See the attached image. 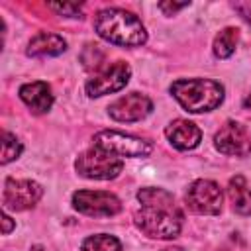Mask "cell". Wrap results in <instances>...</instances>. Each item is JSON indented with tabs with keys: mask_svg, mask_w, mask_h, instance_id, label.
<instances>
[{
	"mask_svg": "<svg viewBox=\"0 0 251 251\" xmlns=\"http://www.w3.org/2000/svg\"><path fill=\"white\" fill-rule=\"evenodd\" d=\"M235 10H239L247 22H251V2H237L235 4Z\"/></svg>",
	"mask_w": 251,
	"mask_h": 251,
	"instance_id": "44dd1931",
	"label": "cell"
},
{
	"mask_svg": "<svg viewBox=\"0 0 251 251\" xmlns=\"http://www.w3.org/2000/svg\"><path fill=\"white\" fill-rule=\"evenodd\" d=\"M243 104H245V108H247V110H251V94L245 98V102H243Z\"/></svg>",
	"mask_w": 251,
	"mask_h": 251,
	"instance_id": "603a6c76",
	"label": "cell"
},
{
	"mask_svg": "<svg viewBox=\"0 0 251 251\" xmlns=\"http://www.w3.org/2000/svg\"><path fill=\"white\" fill-rule=\"evenodd\" d=\"M80 251H122V243L118 237L108 233H96L82 241Z\"/></svg>",
	"mask_w": 251,
	"mask_h": 251,
	"instance_id": "e0dca14e",
	"label": "cell"
},
{
	"mask_svg": "<svg viewBox=\"0 0 251 251\" xmlns=\"http://www.w3.org/2000/svg\"><path fill=\"white\" fill-rule=\"evenodd\" d=\"M227 194H229L233 212H237L241 216H249L251 214V188L247 186V182H245V178L241 175H237V176H233L229 180Z\"/></svg>",
	"mask_w": 251,
	"mask_h": 251,
	"instance_id": "9a60e30c",
	"label": "cell"
},
{
	"mask_svg": "<svg viewBox=\"0 0 251 251\" xmlns=\"http://www.w3.org/2000/svg\"><path fill=\"white\" fill-rule=\"evenodd\" d=\"M163 251H182V249H178V247H167V249H163Z\"/></svg>",
	"mask_w": 251,
	"mask_h": 251,
	"instance_id": "cb8c5ba5",
	"label": "cell"
},
{
	"mask_svg": "<svg viewBox=\"0 0 251 251\" xmlns=\"http://www.w3.org/2000/svg\"><path fill=\"white\" fill-rule=\"evenodd\" d=\"M186 6H188V2H180V4H175V2H161V4H159V8H161L167 16H171V14L178 12V10L186 8Z\"/></svg>",
	"mask_w": 251,
	"mask_h": 251,
	"instance_id": "ffe728a7",
	"label": "cell"
},
{
	"mask_svg": "<svg viewBox=\"0 0 251 251\" xmlns=\"http://www.w3.org/2000/svg\"><path fill=\"white\" fill-rule=\"evenodd\" d=\"M49 8L61 16H69V18H78L80 10H82L80 4H49Z\"/></svg>",
	"mask_w": 251,
	"mask_h": 251,
	"instance_id": "d6986e66",
	"label": "cell"
},
{
	"mask_svg": "<svg viewBox=\"0 0 251 251\" xmlns=\"http://www.w3.org/2000/svg\"><path fill=\"white\" fill-rule=\"evenodd\" d=\"M20 98L35 114H45L53 106L51 88L43 80H35V82H27V84L20 86Z\"/></svg>",
	"mask_w": 251,
	"mask_h": 251,
	"instance_id": "4fadbf2b",
	"label": "cell"
},
{
	"mask_svg": "<svg viewBox=\"0 0 251 251\" xmlns=\"http://www.w3.org/2000/svg\"><path fill=\"white\" fill-rule=\"evenodd\" d=\"M151 110H153V102L139 92H129L108 106V114L116 122H139L145 116H149Z\"/></svg>",
	"mask_w": 251,
	"mask_h": 251,
	"instance_id": "8fae6325",
	"label": "cell"
},
{
	"mask_svg": "<svg viewBox=\"0 0 251 251\" xmlns=\"http://www.w3.org/2000/svg\"><path fill=\"white\" fill-rule=\"evenodd\" d=\"M214 145L224 155L245 157L251 153V137L247 129L237 122H226L214 137Z\"/></svg>",
	"mask_w": 251,
	"mask_h": 251,
	"instance_id": "30bf717a",
	"label": "cell"
},
{
	"mask_svg": "<svg viewBox=\"0 0 251 251\" xmlns=\"http://www.w3.org/2000/svg\"><path fill=\"white\" fill-rule=\"evenodd\" d=\"M171 94L184 110L192 114H202L222 104L224 86L212 78H180L171 84Z\"/></svg>",
	"mask_w": 251,
	"mask_h": 251,
	"instance_id": "3957f363",
	"label": "cell"
},
{
	"mask_svg": "<svg viewBox=\"0 0 251 251\" xmlns=\"http://www.w3.org/2000/svg\"><path fill=\"white\" fill-rule=\"evenodd\" d=\"M141 208L135 212V226L153 239H173L180 233L182 212L171 192L163 188H141L137 192Z\"/></svg>",
	"mask_w": 251,
	"mask_h": 251,
	"instance_id": "6da1fadb",
	"label": "cell"
},
{
	"mask_svg": "<svg viewBox=\"0 0 251 251\" xmlns=\"http://www.w3.org/2000/svg\"><path fill=\"white\" fill-rule=\"evenodd\" d=\"M94 29L102 39H106L114 45L137 47L147 41V31H145L141 20L122 8L100 10L94 20Z\"/></svg>",
	"mask_w": 251,
	"mask_h": 251,
	"instance_id": "7a4b0ae2",
	"label": "cell"
},
{
	"mask_svg": "<svg viewBox=\"0 0 251 251\" xmlns=\"http://www.w3.org/2000/svg\"><path fill=\"white\" fill-rule=\"evenodd\" d=\"M237 41H239V33H237L235 27H226V29H222V31L216 35V39H214V55L220 57V59L229 57V55L235 51Z\"/></svg>",
	"mask_w": 251,
	"mask_h": 251,
	"instance_id": "2e32d148",
	"label": "cell"
},
{
	"mask_svg": "<svg viewBox=\"0 0 251 251\" xmlns=\"http://www.w3.org/2000/svg\"><path fill=\"white\" fill-rule=\"evenodd\" d=\"M12 227H14L12 218H10L8 214H2V233H4V235H8V233L12 231Z\"/></svg>",
	"mask_w": 251,
	"mask_h": 251,
	"instance_id": "7402d4cb",
	"label": "cell"
},
{
	"mask_svg": "<svg viewBox=\"0 0 251 251\" xmlns=\"http://www.w3.org/2000/svg\"><path fill=\"white\" fill-rule=\"evenodd\" d=\"M65 49H67V43L61 35L41 31L29 39L25 53L29 57H55V55H61Z\"/></svg>",
	"mask_w": 251,
	"mask_h": 251,
	"instance_id": "5bb4252c",
	"label": "cell"
},
{
	"mask_svg": "<svg viewBox=\"0 0 251 251\" xmlns=\"http://www.w3.org/2000/svg\"><path fill=\"white\" fill-rule=\"evenodd\" d=\"M165 135L171 141V145L176 147V149H180V151L194 149L200 143V139H202L200 127L196 124L188 122V120H182V118L171 122L167 126V129H165Z\"/></svg>",
	"mask_w": 251,
	"mask_h": 251,
	"instance_id": "7c38bea8",
	"label": "cell"
},
{
	"mask_svg": "<svg viewBox=\"0 0 251 251\" xmlns=\"http://www.w3.org/2000/svg\"><path fill=\"white\" fill-rule=\"evenodd\" d=\"M73 206L86 216H116L122 210V202L116 194L104 190H76L73 194Z\"/></svg>",
	"mask_w": 251,
	"mask_h": 251,
	"instance_id": "52a82bcc",
	"label": "cell"
},
{
	"mask_svg": "<svg viewBox=\"0 0 251 251\" xmlns=\"http://www.w3.org/2000/svg\"><path fill=\"white\" fill-rule=\"evenodd\" d=\"M129 76H131L129 65L124 63V61H116L108 69H104L98 75H94L92 78H88V82H86L84 88H86V94L90 98H98V96H104V94H112V92L122 90L127 84Z\"/></svg>",
	"mask_w": 251,
	"mask_h": 251,
	"instance_id": "ba28073f",
	"label": "cell"
},
{
	"mask_svg": "<svg viewBox=\"0 0 251 251\" xmlns=\"http://www.w3.org/2000/svg\"><path fill=\"white\" fill-rule=\"evenodd\" d=\"M186 202L192 212L202 214V216H214V214H220L222 210L224 194H222V188L214 180L198 178L188 186Z\"/></svg>",
	"mask_w": 251,
	"mask_h": 251,
	"instance_id": "8992f818",
	"label": "cell"
},
{
	"mask_svg": "<svg viewBox=\"0 0 251 251\" xmlns=\"http://www.w3.org/2000/svg\"><path fill=\"white\" fill-rule=\"evenodd\" d=\"M92 141H94V147L104 149L108 153H114L120 159H124V157H147L153 151L151 141L124 133V131H116V129L98 131Z\"/></svg>",
	"mask_w": 251,
	"mask_h": 251,
	"instance_id": "5b68a950",
	"label": "cell"
},
{
	"mask_svg": "<svg viewBox=\"0 0 251 251\" xmlns=\"http://www.w3.org/2000/svg\"><path fill=\"white\" fill-rule=\"evenodd\" d=\"M20 153H22V141L16 135H12L10 131H2V159H0V163L8 165L10 161L18 159Z\"/></svg>",
	"mask_w": 251,
	"mask_h": 251,
	"instance_id": "ac0fdd59",
	"label": "cell"
},
{
	"mask_svg": "<svg viewBox=\"0 0 251 251\" xmlns=\"http://www.w3.org/2000/svg\"><path fill=\"white\" fill-rule=\"evenodd\" d=\"M75 169L80 176L90 178V180H110L116 178L122 169H124V161L114 155L108 153L104 149L98 147H90L86 151H82L75 163Z\"/></svg>",
	"mask_w": 251,
	"mask_h": 251,
	"instance_id": "277c9868",
	"label": "cell"
},
{
	"mask_svg": "<svg viewBox=\"0 0 251 251\" xmlns=\"http://www.w3.org/2000/svg\"><path fill=\"white\" fill-rule=\"evenodd\" d=\"M41 196H43V188L35 180L6 178L2 204L4 208H10V210H27V208H33Z\"/></svg>",
	"mask_w": 251,
	"mask_h": 251,
	"instance_id": "9c48e42d",
	"label": "cell"
}]
</instances>
